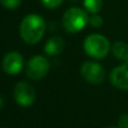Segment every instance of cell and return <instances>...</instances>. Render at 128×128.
<instances>
[{"label":"cell","mask_w":128,"mask_h":128,"mask_svg":"<svg viewBox=\"0 0 128 128\" xmlns=\"http://www.w3.org/2000/svg\"><path fill=\"white\" fill-rule=\"evenodd\" d=\"M45 20L36 14H29L20 24V36L28 44H37L45 33Z\"/></svg>","instance_id":"cell-1"},{"label":"cell","mask_w":128,"mask_h":128,"mask_svg":"<svg viewBox=\"0 0 128 128\" xmlns=\"http://www.w3.org/2000/svg\"><path fill=\"white\" fill-rule=\"evenodd\" d=\"M63 27L68 33H78L82 30L89 22V17L86 10L79 7H72L68 9L63 15Z\"/></svg>","instance_id":"cell-2"},{"label":"cell","mask_w":128,"mask_h":128,"mask_svg":"<svg viewBox=\"0 0 128 128\" xmlns=\"http://www.w3.org/2000/svg\"><path fill=\"white\" fill-rule=\"evenodd\" d=\"M84 52L93 58H104L110 50L109 40L99 34L88 36L83 43Z\"/></svg>","instance_id":"cell-3"},{"label":"cell","mask_w":128,"mask_h":128,"mask_svg":"<svg viewBox=\"0 0 128 128\" xmlns=\"http://www.w3.org/2000/svg\"><path fill=\"white\" fill-rule=\"evenodd\" d=\"M50 70V62L42 55L30 58L26 65V74L29 79L40 80L47 74Z\"/></svg>","instance_id":"cell-4"},{"label":"cell","mask_w":128,"mask_h":128,"mask_svg":"<svg viewBox=\"0 0 128 128\" xmlns=\"http://www.w3.org/2000/svg\"><path fill=\"white\" fill-rule=\"evenodd\" d=\"M14 97L19 106L22 107H29L34 104L36 98L35 89L29 83L25 81H20L16 84L14 90Z\"/></svg>","instance_id":"cell-5"},{"label":"cell","mask_w":128,"mask_h":128,"mask_svg":"<svg viewBox=\"0 0 128 128\" xmlns=\"http://www.w3.org/2000/svg\"><path fill=\"white\" fill-rule=\"evenodd\" d=\"M81 74L86 81L93 84L101 83L104 80L106 72L104 68L97 62H84L81 66Z\"/></svg>","instance_id":"cell-6"},{"label":"cell","mask_w":128,"mask_h":128,"mask_svg":"<svg viewBox=\"0 0 128 128\" xmlns=\"http://www.w3.org/2000/svg\"><path fill=\"white\" fill-rule=\"evenodd\" d=\"M24 68V58L18 52H9L2 60V68L8 74H17Z\"/></svg>","instance_id":"cell-7"},{"label":"cell","mask_w":128,"mask_h":128,"mask_svg":"<svg viewBox=\"0 0 128 128\" xmlns=\"http://www.w3.org/2000/svg\"><path fill=\"white\" fill-rule=\"evenodd\" d=\"M110 81L116 88L128 90V62H124L111 71Z\"/></svg>","instance_id":"cell-8"},{"label":"cell","mask_w":128,"mask_h":128,"mask_svg":"<svg viewBox=\"0 0 128 128\" xmlns=\"http://www.w3.org/2000/svg\"><path fill=\"white\" fill-rule=\"evenodd\" d=\"M63 50H64V40L62 37H58V36H54V37L50 38L44 47L45 53L50 56L58 55L60 53H62Z\"/></svg>","instance_id":"cell-9"},{"label":"cell","mask_w":128,"mask_h":128,"mask_svg":"<svg viewBox=\"0 0 128 128\" xmlns=\"http://www.w3.org/2000/svg\"><path fill=\"white\" fill-rule=\"evenodd\" d=\"M112 53L118 60L128 62V45L124 42H116L112 46Z\"/></svg>","instance_id":"cell-10"},{"label":"cell","mask_w":128,"mask_h":128,"mask_svg":"<svg viewBox=\"0 0 128 128\" xmlns=\"http://www.w3.org/2000/svg\"><path fill=\"white\" fill-rule=\"evenodd\" d=\"M86 10L90 14H98L102 8V0H83Z\"/></svg>","instance_id":"cell-11"},{"label":"cell","mask_w":128,"mask_h":128,"mask_svg":"<svg viewBox=\"0 0 128 128\" xmlns=\"http://www.w3.org/2000/svg\"><path fill=\"white\" fill-rule=\"evenodd\" d=\"M22 0H0V4L7 9H16L19 7Z\"/></svg>","instance_id":"cell-12"},{"label":"cell","mask_w":128,"mask_h":128,"mask_svg":"<svg viewBox=\"0 0 128 128\" xmlns=\"http://www.w3.org/2000/svg\"><path fill=\"white\" fill-rule=\"evenodd\" d=\"M89 24L92 27H100L104 24V19H102L101 16L97 15V14H93L91 17H89Z\"/></svg>","instance_id":"cell-13"},{"label":"cell","mask_w":128,"mask_h":128,"mask_svg":"<svg viewBox=\"0 0 128 128\" xmlns=\"http://www.w3.org/2000/svg\"><path fill=\"white\" fill-rule=\"evenodd\" d=\"M63 0H42V2L44 4L45 7L50 9H55L62 4Z\"/></svg>","instance_id":"cell-14"},{"label":"cell","mask_w":128,"mask_h":128,"mask_svg":"<svg viewBox=\"0 0 128 128\" xmlns=\"http://www.w3.org/2000/svg\"><path fill=\"white\" fill-rule=\"evenodd\" d=\"M118 125H119V128H128V115L120 116Z\"/></svg>","instance_id":"cell-15"},{"label":"cell","mask_w":128,"mask_h":128,"mask_svg":"<svg viewBox=\"0 0 128 128\" xmlns=\"http://www.w3.org/2000/svg\"><path fill=\"white\" fill-rule=\"evenodd\" d=\"M2 104H4V101H2V99H1V98H0V108H1V107H2Z\"/></svg>","instance_id":"cell-16"},{"label":"cell","mask_w":128,"mask_h":128,"mask_svg":"<svg viewBox=\"0 0 128 128\" xmlns=\"http://www.w3.org/2000/svg\"><path fill=\"white\" fill-rule=\"evenodd\" d=\"M108 128H115V127H108Z\"/></svg>","instance_id":"cell-17"},{"label":"cell","mask_w":128,"mask_h":128,"mask_svg":"<svg viewBox=\"0 0 128 128\" xmlns=\"http://www.w3.org/2000/svg\"><path fill=\"white\" fill-rule=\"evenodd\" d=\"M73 1H75V0H73Z\"/></svg>","instance_id":"cell-18"},{"label":"cell","mask_w":128,"mask_h":128,"mask_svg":"<svg viewBox=\"0 0 128 128\" xmlns=\"http://www.w3.org/2000/svg\"><path fill=\"white\" fill-rule=\"evenodd\" d=\"M0 128H1V127H0Z\"/></svg>","instance_id":"cell-19"}]
</instances>
